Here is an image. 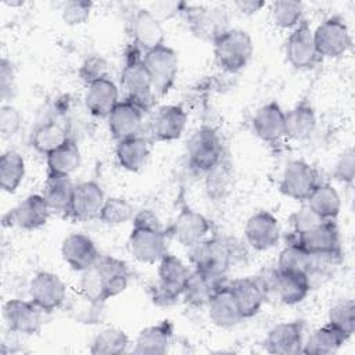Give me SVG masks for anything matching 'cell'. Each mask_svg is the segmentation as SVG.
Listing matches in <instances>:
<instances>
[{
    "label": "cell",
    "mask_w": 355,
    "mask_h": 355,
    "mask_svg": "<svg viewBox=\"0 0 355 355\" xmlns=\"http://www.w3.org/2000/svg\"><path fill=\"white\" fill-rule=\"evenodd\" d=\"M129 344V337L122 329L105 327L94 336L89 351L93 355H121L128 351Z\"/></svg>",
    "instance_id": "cell-40"
},
{
    "label": "cell",
    "mask_w": 355,
    "mask_h": 355,
    "mask_svg": "<svg viewBox=\"0 0 355 355\" xmlns=\"http://www.w3.org/2000/svg\"><path fill=\"white\" fill-rule=\"evenodd\" d=\"M306 207L322 220H336L341 209V198L330 183H319L308 196Z\"/></svg>",
    "instance_id": "cell-34"
},
{
    "label": "cell",
    "mask_w": 355,
    "mask_h": 355,
    "mask_svg": "<svg viewBox=\"0 0 355 355\" xmlns=\"http://www.w3.org/2000/svg\"><path fill=\"white\" fill-rule=\"evenodd\" d=\"M29 297L42 311L49 313L67 302V287L58 275L42 270L29 283Z\"/></svg>",
    "instance_id": "cell-16"
},
{
    "label": "cell",
    "mask_w": 355,
    "mask_h": 355,
    "mask_svg": "<svg viewBox=\"0 0 355 355\" xmlns=\"http://www.w3.org/2000/svg\"><path fill=\"white\" fill-rule=\"evenodd\" d=\"M272 288L283 304L294 305L305 300L312 288V283L305 273L283 272L276 269L272 275Z\"/></svg>",
    "instance_id": "cell-31"
},
{
    "label": "cell",
    "mask_w": 355,
    "mask_h": 355,
    "mask_svg": "<svg viewBox=\"0 0 355 355\" xmlns=\"http://www.w3.org/2000/svg\"><path fill=\"white\" fill-rule=\"evenodd\" d=\"M69 123L61 118H49L40 122L32 132L31 146L44 157L71 139Z\"/></svg>",
    "instance_id": "cell-30"
},
{
    "label": "cell",
    "mask_w": 355,
    "mask_h": 355,
    "mask_svg": "<svg viewBox=\"0 0 355 355\" xmlns=\"http://www.w3.org/2000/svg\"><path fill=\"white\" fill-rule=\"evenodd\" d=\"M62 259L76 272L93 268L101 258L94 241L83 233L68 234L61 244Z\"/></svg>",
    "instance_id": "cell-21"
},
{
    "label": "cell",
    "mask_w": 355,
    "mask_h": 355,
    "mask_svg": "<svg viewBox=\"0 0 355 355\" xmlns=\"http://www.w3.org/2000/svg\"><path fill=\"white\" fill-rule=\"evenodd\" d=\"M22 125V115L11 104H3L0 108V133L3 139L15 136Z\"/></svg>",
    "instance_id": "cell-50"
},
{
    "label": "cell",
    "mask_w": 355,
    "mask_h": 355,
    "mask_svg": "<svg viewBox=\"0 0 355 355\" xmlns=\"http://www.w3.org/2000/svg\"><path fill=\"white\" fill-rule=\"evenodd\" d=\"M247 243L257 251L273 248L280 240V225L273 214L268 211L255 212L248 218L244 227Z\"/></svg>",
    "instance_id": "cell-20"
},
{
    "label": "cell",
    "mask_w": 355,
    "mask_h": 355,
    "mask_svg": "<svg viewBox=\"0 0 355 355\" xmlns=\"http://www.w3.org/2000/svg\"><path fill=\"white\" fill-rule=\"evenodd\" d=\"M327 323L349 338L355 330V302L352 300H343L334 304L329 311Z\"/></svg>",
    "instance_id": "cell-46"
},
{
    "label": "cell",
    "mask_w": 355,
    "mask_h": 355,
    "mask_svg": "<svg viewBox=\"0 0 355 355\" xmlns=\"http://www.w3.org/2000/svg\"><path fill=\"white\" fill-rule=\"evenodd\" d=\"M313 42L322 60L337 58L351 47L348 25L338 15L329 17L313 31Z\"/></svg>",
    "instance_id": "cell-11"
},
{
    "label": "cell",
    "mask_w": 355,
    "mask_h": 355,
    "mask_svg": "<svg viewBox=\"0 0 355 355\" xmlns=\"http://www.w3.org/2000/svg\"><path fill=\"white\" fill-rule=\"evenodd\" d=\"M226 155L223 159L205 173V190L209 198L219 200L229 190L232 182V168Z\"/></svg>",
    "instance_id": "cell-45"
},
{
    "label": "cell",
    "mask_w": 355,
    "mask_h": 355,
    "mask_svg": "<svg viewBox=\"0 0 355 355\" xmlns=\"http://www.w3.org/2000/svg\"><path fill=\"white\" fill-rule=\"evenodd\" d=\"M166 230L169 237H173L179 244L190 248L208 237L212 230V222L205 215L183 204L178 216Z\"/></svg>",
    "instance_id": "cell-14"
},
{
    "label": "cell",
    "mask_w": 355,
    "mask_h": 355,
    "mask_svg": "<svg viewBox=\"0 0 355 355\" xmlns=\"http://www.w3.org/2000/svg\"><path fill=\"white\" fill-rule=\"evenodd\" d=\"M119 101L118 86L110 76H104L86 87L85 105L96 118H108Z\"/></svg>",
    "instance_id": "cell-27"
},
{
    "label": "cell",
    "mask_w": 355,
    "mask_h": 355,
    "mask_svg": "<svg viewBox=\"0 0 355 355\" xmlns=\"http://www.w3.org/2000/svg\"><path fill=\"white\" fill-rule=\"evenodd\" d=\"M251 125L262 141L277 143L286 136V112L277 101H269L257 110Z\"/></svg>",
    "instance_id": "cell-24"
},
{
    "label": "cell",
    "mask_w": 355,
    "mask_h": 355,
    "mask_svg": "<svg viewBox=\"0 0 355 355\" xmlns=\"http://www.w3.org/2000/svg\"><path fill=\"white\" fill-rule=\"evenodd\" d=\"M104 201H105L104 191L97 182L94 180L80 182L75 184L68 218L73 220H80V222L98 219Z\"/></svg>",
    "instance_id": "cell-19"
},
{
    "label": "cell",
    "mask_w": 355,
    "mask_h": 355,
    "mask_svg": "<svg viewBox=\"0 0 355 355\" xmlns=\"http://www.w3.org/2000/svg\"><path fill=\"white\" fill-rule=\"evenodd\" d=\"M82 155L75 139L71 137L58 148L46 155L49 176L69 178L80 166Z\"/></svg>",
    "instance_id": "cell-33"
},
{
    "label": "cell",
    "mask_w": 355,
    "mask_h": 355,
    "mask_svg": "<svg viewBox=\"0 0 355 355\" xmlns=\"http://www.w3.org/2000/svg\"><path fill=\"white\" fill-rule=\"evenodd\" d=\"M225 157V148L216 130L201 126L187 141V159L194 172L207 173Z\"/></svg>",
    "instance_id": "cell-8"
},
{
    "label": "cell",
    "mask_w": 355,
    "mask_h": 355,
    "mask_svg": "<svg viewBox=\"0 0 355 355\" xmlns=\"http://www.w3.org/2000/svg\"><path fill=\"white\" fill-rule=\"evenodd\" d=\"M312 265V255L294 241H287L279 254L277 269L283 272L305 273L309 275ZM309 277V276H308Z\"/></svg>",
    "instance_id": "cell-42"
},
{
    "label": "cell",
    "mask_w": 355,
    "mask_h": 355,
    "mask_svg": "<svg viewBox=\"0 0 355 355\" xmlns=\"http://www.w3.org/2000/svg\"><path fill=\"white\" fill-rule=\"evenodd\" d=\"M121 86L126 94V100L135 103L144 112L151 108L155 97L153 82L143 61V51L133 43L123 53Z\"/></svg>",
    "instance_id": "cell-3"
},
{
    "label": "cell",
    "mask_w": 355,
    "mask_h": 355,
    "mask_svg": "<svg viewBox=\"0 0 355 355\" xmlns=\"http://www.w3.org/2000/svg\"><path fill=\"white\" fill-rule=\"evenodd\" d=\"M43 313L32 300H8L3 305V318L10 331L17 334H37L43 326Z\"/></svg>",
    "instance_id": "cell-15"
},
{
    "label": "cell",
    "mask_w": 355,
    "mask_h": 355,
    "mask_svg": "<svg viewBox=\"0 0 355 355\" xmlns=\"http://www.w3.org/2000/svg\"><path fill=\"white\" fill-rule=\"evenodd\" d=\"M51 211L42 194H31L3 216L4 226H15L24 230H35L44 226Z\"/></svg>",
    "instance_id": "cell-17"
},
{
    "label": "cell",
    "mask_w": 355,
    "mask_h": 355,
    "mask_svg": "<svg viewBox=\"0 0 355 355\" xmlns=\"http://www.w3.org/2000/svg\"><path fill=\"white\" fill-rule=\"evenodd\" d=\"M287 241L297 243L311 255L341 257V240L336 220H322L304 233H291Z\"/></svg>",
    "instance_id": "cell-10"
},
{
    "label": "cell",
    "mask_w": 355,
    "mask_h": 355,
    "mask_svg": "<svg viewBox=\"0 0 355 355\" xmlns=\"http://www.w3.org/2000/svg\"><path fill=\"white\" fill-rule=\"evenodd\" d=\"M82 273L79 291L104 302L122 294L130 277L126 262L114 257H101L93 268Z\"/></svg>",
    "instance_id": "cell-2"
},
{
    "label": "cell",
    "mask_w": 355,
    "mask_h": 355,
    "mask_svg": "<svg viewBox=\"0 0 355 355\" xmlns=\"http://www.w3.org/2000/svg\"><path fill=\"white\" fill-rule=\"evenodd\" d=\"M25 176V159L14 150L3 153L0 157V186L7 193H14Z\"/></svg>",
    "instance_id": "cell-41"
},
{
    "label": "cell",
    "mask_w": 355,
    "mask_h": 355,
    "mask_svg": "<svg viewBox=\"0 0 355 355\" xmlns=\"http://www.w3.org/2000/svg\"><path fill=\"white\" fill-rule=\"evenodd\" d=\"M144 111L129 100H121L108 115V129L111 136L119 141L140 135Z\"/></svg>",
    "instance_id": "cell-25"
},
{
    "label": "cell",
    "mask_w": 355,
    "mask_h": 355,
    "mask_svg": "<svg viewBox=\"0 0 355 355\" xmlns=\"http://www.w3.org/2000/svg\"><path fill=\"white\" fill-rule=\"evenodd\" d=\"M212 44L218 67L227 73H236L245 68L254 53L252 39L243 29L230 28Z\"/></svg>",
    "instance_id": "cell-7"
},
{
    "label": "cell",
    "mask_w": 355,
    "mask_h": 355,
    "mask_svg": "<svg viewBox=\"0 0 355 355\" xmlns=\"http://www.w3.org/2000/svg\"><path fill=\"white\" fill-rule=\"evenodd\" d=\"M220 283L223 282L219 279L211 277L201 270L193 269L187 279L182 297L184 298L186 304H189L190 306H194V308L207 306V302L211 294Z\"/></svg>",
    "instance_id": "cell-39"
},
{
    "label": "cell",
    "mask_w": 355,
    "mask_h": 355,
    "mask_svg": "<svg viewBox=\"0 0 355 355\" xmlns=\"http://www.w3.org/2000/svg\"><path fill=\"white\" fill-rule=\"evenodd\" d=\"M79 78L87 85L104 78V76H108L107 75V61L97 55V54H93V55H89L80 65L79 68Z\"/></svg>",
    "instance_id": "cell-49"
},
{
    "label": "cell",
    "mask_w": 355,
    "mask_h": 355,
    "mask_svg": "<svg viewBox=\"0 0 355 355\" xmlns=\"http://www.w3.org/2000/svg\"><path fill=\"white\" fill-rule=\"evenodd\" d=\"M319 183V173L315 166L304 159H294L286 165L279 190L286 197L305 201Z\"/></svg>",
    "instance_id": "cell-13"
},
{
    "label": "cell",
    "mask_w": 355,
    "mask_h": 355,
    "mask_svg": "<svg viewBox=\"0 0 355 355\" xmlns=\"http://www.w3.org/2000/svg\"><path fill=\"white\" fill-rule=\"evenodd\" d=\"M270 12L275 25L282 29H294L304 21V4L301 1H275Z\"/></svg>",
    "instance_id": "cell-44"
},
{
    "label": "cell",
    "mask_w": 355,
    "mask_h": 355,
    "mask_svg": "<svg viewBox=\"0 0 355 355\" xmlns=\"http://www.w3.org/2000/svg\"><path fill=\"white\" fill-rule=\"evenodd\" d=\"M75 184L71 182L69 178H58V176H49L44 193L42 194L51 211V214H58L62 216L69 215L72 196H73Z\"/></svg>",
    "instance_id": "cell-37"
},
{
    "label": "cell",
    "mask_w": 355,
    "mask_h": 355,
    "mask_svg": "<svg viewBox=\"0 0 355 355\" xmlns=\"http://www.w3.org/2000/svg\"><path fill=\"white\" fill-rule=\"evenodd\" d=\"M265 1L261 0H239L234 1V7L244 15H254L265 7Z\"/></svg>",
    "instance_id": "cell-53"
},
{
    "label": "cell",
    "mask_w": 355,
    "mask_h": 355,
    "mask_svg": "<svg viewBox=\"0 0 355 355\" xmlns=\"http://www.w3.org/2000/svg\"><path fill=\"white\" fill-rule=\"evenodd\" d=\"M104 301L78 291L67 304L71 319L82 324H98L104 319Z\"/></svg>",
    "instance_id": "cell-38"
},
{
    "label": "cell",
    "mask_w": 355,
    "mask_h": 355,
    "mask_svg": "<svg viewBox=\"0 0 355 355\" xmlns=\"http://www.w3.org/2000/svg\"><path fill=\"white\" fill-rule=\"evenodd\" d=\"M15 90V71L11 61L1 58L0 61V94L6 101L8 97H12Z\"/></svg>",
    "instance_id": "cell-52"
},
{
    "label": "cell",
    "mask_w": 355,
    "mask_h": 355,
    "mask_svg": "<svg viewBox=\"0 0 355 355\" xmlns=\"http://www.w3.org/2000/svg\"><path fill=\"white\" fill-rule=\"evenodd\" d=\"M348 338L331 324L318 327L304 343L302 352L306 355H331L336 354Z\"/></svg>",
    "instance_id": "cell-36"
},
{
    "label": "cell",
    "mask_w": 355,
    "mask_h": 355,
    "mask_svg": "<svg viewBox=\"0 0 355 355\" xmlns=\"http://www.w3.org/2000/svg\"><path fill=\"white\" fill-rule=\"evenodd\" d=\"M187 123V112L182 105H162L151 121V135L157 141L178 140Z\"/></svg>",
    "instance_id": "cell-28"
},
{
    "label": "cell",
    "mask_w": 355,
    "mask_h": 355,
    "mask_svg": "<svg viewBox=\"0 0 355 355\" xmlns=\"http://www.w3.org/2000/svg\"><path fill=\"white\" fill-rule=\"evenodd\" d=\"M284 53L288 64L298 71L312 69L322 61L315 47L313 31L305 19L288 35Z\"/></svg>",
    "instance_id": "cell-12"
},
{
    "label": "cell",
    "mask_w": 355,
    "mask_h": 355,
    "mask_svg": "<svg viewBox=\"0 0 355 355\" xmlns=\"http://www.w3.org/2000/svg\"><path fill=\"white\" fill-rule=\"evenodd\" d=\"M158 263V282L151 287V301L157 306H169L182 297L191 270L180 258L169 252Z\"/></svg>",
    "instance_id": "cell-5"
},
{
    "label": "cell",
    "mask_w": 355,
    "mask_h": 355,
    "mask_svg": "<svg viewBox=\"0 0 355 355\" xmlns=\"http://www.w3.org/2000/svg\"><path fill=\"white\" fill-rule=\"evenodd\" d=\"M143 61L150 73L154 94L164 97L171 92L178 75V54L165 43L143 53Z\"/></svg>",
    "instance_id": "cell-9"
},
{
    "label": "cell",
    "mask_w": 355,
    "mask_h": 355,
    "mask_svg": "<svg viewBox=\"0 0 355 355\" xmlns=\"http://www.w3.org/2000/svg\"><path fill=\"white\" fill-rule=\"evenodd\" d=\"M133 226L128 239L129 252L143 263H155L168 254V230L151 209L135 214Z\"/></svg>",
    "instance_id": "cell-1"
},
{
    "label": "cell",
    "mask_w": 355,
    "mask_h": 355,
    "mask_svg": "<svg viewBox=\"0 0 355 355\" xmlns=\"http://www.w3.org/2000/svg\"><path fill=\"white\" fill-rule=\"evenodd\" d=\"M92 8H93L92 1H83V0L67 1L61 8L62 21L67 25H80L89 19Z\"/></svg>",
    "instance_id": "cell-47"
},
{
    "label": "cell",
    "mask_w": 355,
    "mask_h": 355,
    "mask_svg": "<svg viewBox=\"0 0 355 355\" xmlns=\"http://www.w3.org/2000/svg\"><path fill=\"white\" fill-rule=\"evenodd\" d=\"M243 319L255 316L266 301V283L261 277L248 276L230 283Z\"/></svg>",
    "instance_id": "cell-26"
},
{
    "label": "cell",
    "mask_w": 355,
    "mask_h": 355,
    "mask_svg": "<svg viewBox=\"0 0 355 355\" xmlns=\"http://www.w3.org/2000/svg\"><path fill=\"white\" fill-rule=\"evenodd\" d=\"M178 10L184 18L190 32L201 40L214 43L219 36L230 29V15L225 7L180 3L178 4Z\"/></svg>",
    "instance_id": "cell-6"
},
{
    "label": "cell",
    "mask_w": 355,
    "mask_h": 355,
    "mask_svg": "<svg viewBox=\"0 0 355 355\" xmlns=\"http://www.w3.org/2000/svg\"><path fill=\"white\" fill-rule=\"evenodd\" d=\"M319 222H322V219L305 205L301 209H297L295 212L291 214V216H290V223L293 226L291 233H294V234L304 233V232L312 229L313 226H316Z\"/></svg>",
    "instance_id": "cell-51"
},
{
    "label": "cell",
    "mask_w": 355,
    "mask_h": 355,
    "mask_svg": "<svg viewBox=\"0 0 355 355\" xmlns=\"http://www.w3.org/2000/svg\"><path fill=\"white\" fill-rule=\"evenodd\" d=\"M208 316L211 322L222 329H230L243 320L230 283H220L211 294L208 302Z\"/></svg>",
    "instance_id": "cell-23"
},
{
    "label": "cell",
    "mask_w": 355,
    "mask_h": 355,
    "mask_svg": "<svg viewBox=\"0 0 355 355\" xmlns=\"http://www.w3.org/2000/svg\"><path fill=\"white\" fill-rule=\"evenodd\" d=\"M129 33L132 43L143 53L164 44V29L155 15L146 10L137 8L129 19Z\"/></svg>",
    "instance_id": "cell-22"
},
{
    "label": "cell",
    "mask_w": 355,
    "mask_h": 355,
    "mask_svg": "<svg viewBox=\"0 0 355 355\" xmlns=\"http://www.w3.org/2000/svg\"><path fill=\"white\" fill-rule=\"evenodd\" d=\"M316 112L308 98L297 103L288 112H286V136L293 140H306L316 129Z\"/></svg>",
    "instance_id": "cell-32"
},
{
    "label": "cell",
    "mask_w": 355,
    "mask_h": 355,
    "mask_svg": "<svg viewBox=\"0 0 355 355\" xmlns=\"http://www.w3.org/2000/svg\"><path fill=\"white\" fill-rule=\"evenodd\" d=\"M135 214V208L128 200L122 197H110L104 201L98 220L108 226H118L132 220Z\"/></svg>",
    "instance_id": "cell-43"
},
{
    "label": "cell",
    "mask_w": 355,
    "mask_h": 355,
    "mask_svg": "<svg viewBox=\"0 0 355 355\" xmlns=\"http://www.w3.org/2000/svg\"><path fill=\"white\" fill-rule=\"evenodd\" d=\"M173 323L169 319L161 320L140 330L136 337L133 354L137 355H164L169 351L173 340Z\"/></svg>",
    "instance_id": "cell-29"
},
{
    "label": "cell",
    "mask_w": 355,
    "mask_h": 355,
    "mask_svg": "<svg viewBox=\"0 0 355 355\" xmlns=\"http://www.w3.org/2000/svg\"><path fill=\"white\" fill-rule=\"evenodd\" d=\"M118 164L129 171V172H137L140 171L150 154V146L147 139L143 136H132L123 140H119L115 148Z\"/></svg>",
    "instance_id": "cell-35"
},
{
    "label": "cell",
    "mask_w": 355,
    "mask_h": 355,
    "mask_svg": "<svg viewBox=\"0 0 355 355\" xmlns=\"http://www.w3.org/2000/svg\"><path fill=\"white\" fill-rule=\"evenodd\" d=\"M333 178L340 183L352 184L355 179V153L352 147L344 150L337 158L333 168Z\"/></svg>",
    "instance_id": "cell-48"
},
{
    "label": "cell",
    "mask_w": 355,
    "mask_h": 355,
    "mask_svg": "<svg viewBox=\"0 0 355 355\" xmlns=\"http://www.w3.org/2000/svg\"><path fill=\"white\" fill-rule=\"evenodd\" d=\"M189 250V258L194 269L219 280H223L236 258L232 240L216 234L205 237Z\"/></svg>",
    "instance_id": "cell-4"
},
{
    "label": "cell",
    "mask_w": 355,
    "mask_h": 355,
    "mask_svg": "<svg viewBox=\"0 0 355 355\" xmlns=\"http://www.w3.org/2000/svg\"><path fill=\"white\" fill-rule=\"evenodd\" d=\"M304 320L282 322L275 324L266 334L263 347L275 355H297L304 347Z\"/></svg>",
    "instance_id": "cell-18"
}]
</instances>
